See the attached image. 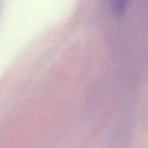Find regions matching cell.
Listing matches in <instances>:
<instances>
[{
    "label": "cell",
    "mask_w": 148,
    "mask_h": 148,
    "mask_svg": "<svg viewBox=\"0 0 148 148\" xmlns=\"http://www.w3.org/2000/svg\"><path fill=\"white\" fill-rule=\"evenodd\" d=\"M110 3L114 12L117 14H123L127 9L129 0H110Z\"/></svg>",
    "instance_id": "obj_1"
}]
</instances>
